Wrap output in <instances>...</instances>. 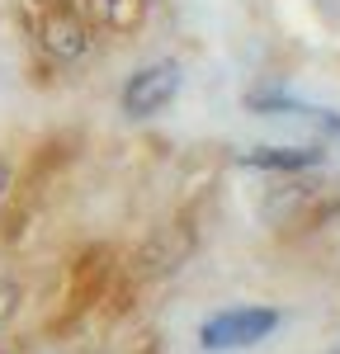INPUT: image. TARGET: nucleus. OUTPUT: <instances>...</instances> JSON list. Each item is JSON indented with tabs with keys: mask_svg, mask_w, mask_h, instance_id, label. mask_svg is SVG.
Returning a JSON list of instances; mask_svg holds the SVG:
<instances>
[{
	"mask_svg": "<svg viewBox=\"0 0 340 354\" xmlns=\"http://www.w3.org/2000/svg\"><path fill=\"white\" fill-rule=\"evenodd\" d=\"M241 165H251V170L298 175V170L321 165V147H251V151H241Z\"/></svg>",
	"mask_w": 340,
	"mask_h": 354,
	"instance_id": "nucleus-4",
	"label": "nucleus"
},
{
	"mask_svg": "<svg viewBox=\"0 0 340 354\" xmlns=\"http://www.w3.org/2000/svg\"><path fill=\"white\" fill-rule=\"evenodd\" d=\"M24 24L33 43L57 62H81L90 53V15L81 0H24Z\"/></svg>",
	"mask_w": 340,
	"mask_h": 354,
	"instance_id": "nucleus-1",
	"label": "nucleus"
},
{
	"mask_svg": "<svg viewBox=\"0 0 340 354\" xmlns=\"http://www.w3.org/2000/svg\"><path fill=\"white\" fill-rule=\"evenodd\" d=\"M5 185H10V175H5V161H0V198H5Z\"/></svg>",
	"mask_w": 340,
	"mask_h": 354,
	"instance_id": "nucleus-8",
	"label": "nucleus"
},
{
	"mask_svg": "<svg viewBox=\"0 0 340 354\" xmlns=\"http://www.w3.org/2000/svg\"><path fill=\"white\" fill-rule=\"evenodd\" d=\"M85 15L95 28H109V33H133L142 24V5L147 0H81Z\"/></svg>",
	"mask_w": 340,
	"mask_h": 354,
	"instance_id": "nucleus-5",
	"label": "nucleus"
},
{
	"mask_svg": "<svg viewBox=\"0 0 340 354\" xmlns=\"http://www.w3.org/2000/svg\"><path fill=\"white\" fill-rule=\"evenodd\" d=\"M180 95V62H151V66H138L128 85H123V95H118V104L128 118H151V113H161Z\"/></svg>",
	"mask_w": 340,
	"mask_h": 354,
	"instance_id": "nucleus-3",
	"label": "nucleus"
},
{
	"mask_svg": "<svg viewBox=\"0 0 340 354\" xmlns=\"http://www.w3.org/2000/svg\"><path fill=\"white\" fill-rule=\"evenodd\" d=\"M279 307H227L218 317H208L203 330H198V345L203 350H251L260 345L265 335H274L279 330Z\"/></svg>",
	"mask_w": 340,
	"mask_h": 354,
	"instance_id": "nucleus-2",
	"label": "nucleus"
},
{
	"mask_svg": "<svg viewBox=\"0 0 340 354\" xmlns=\"http://www.w3.org/2000/svg\"><path fill=\"white\" fill-rule=\"evenodd\" d=\"M15 312H19V288H15L10 279H0V326H5Z\"/></svg>",
	"mask_w": 340,
	"mask_h": 354,
	"instance_id": "nucleus-7",
	"label": "nucleus"
},
{
	"mask_svg": "<svg viewBox=\"0 0 340 354\" xmlns=\"http://www.w3.org/2000/svg\"><path fill=\"white\" fill-rule=\"evenodd\" d=\"M298 118H312L321 133L340 137V113H336V109H317V104H303V109H298Z\"/></svg>",
	"mask_w": 340,
	"mask_h": 354,
	"instance_id": "nucleus-6",
	"label": "nucleus"
}]
</instances>
